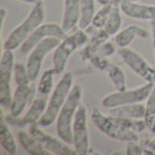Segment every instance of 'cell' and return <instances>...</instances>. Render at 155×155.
<instances>
[{
    "instance_id": "4",
    "label": "cell",
    "mask_w": 155,
    "mask_h": 155,
    "mask_svg": "<svg viewBox=\"0 0 155 155\" xmlns=\"http://www.w3.org/2000/svg\"><path fill=\"white\" fill-rule=\"evenodd\" d=\"M90 37L84 29H79L66 37L55 48L53 54L54 69L56 74H61L64 71L67 61L71 55L79 48H84L89 41Z\"/></svg>"
},
{
    "instance_id": "33",
    "label": "cell",
    "mask_w": 155,
    "mask_h": 155,
    "mask_svg": "<svg viewBox=\"0 0 155 155\" xmlns=\"http://www.w3.org/2000/svg\"><path fill=\"white\" fill-rule=\"evenodd\" d=\"M5 121L15 126H19V127H25L26 124L25 123L23 119H19V116H14L10 113V115L5 117Z\"/></svg>"
},
{
    "instance_id": "3",
    "label": "cell",
    "mask_w": 155,
    "mask_h": 155,
    "mask_svg": "<svg viewBox=\"0 0 155 155\" xmlns=\"http://www.w3.org/2000/svg\"><path fill=\"white\" fill-rule=\"evenodd\" d=\"M74 77L72 72H66L54 87L51 98L47 103V108L43 117L38 122L40 127H48L57 120L59 112L73 89Z\"/></svg>"
},
{
    "instance_id": "6",
    "label": "cell",
    "mask_w": 155,
    "mask_h": 155,
    "mask_svg": "<svg viewBox=\"0 0 155 155\" xmlns=\"http://www.w3.org/2000/svg\"><path fill=\"white\" fill-rule=\"evenodd\" d=\"M14 50L3 49L0 59V104L5 109H10L12 93V78L14 75Z\"/></svg>"
},
{
    "instance_id": "35",
    "label": "cell",
    "mask_w": 155,
    "mask_h": 155,
    "mask_svg": "<svg viewBox=\"0 0 155 155\" xmlns=\"http://www.w3.org/2000/svg\"><path fill=\"white\" fill-rule=\"evenodd\" d=\"M6 16H7L6 10H5L4 7H2V8L0 9V17H1V27H2V29H3V27H4V24H5V20Z\"/></svg>"
},
{
    "instance_id": "10",
    "label": "cell",
    "mask_w": 155,
    "mask_h": 155,
    "mask_svg": "<svg viewBox=\"0 0 155 155\" xmlns=\"http://www.w3.org/2000/svg\"><path fill=\"white\" fill-rule=\"evenodd\" d=\"M118 54L134 72L147 82L155 84V68L151 66L141 54L128 48H121L118 50Z\"/></svg>"
},
{
    "instance_id": "13",
    "label": "cell",
    "mask_w": 155,
    "mask_h": 155,
    "mask_svg": "<svg viewBox=\"0 0 155 155\" xmlns=\"http://www.w3.org/2000/svg\"><path fill=\"white\" fill-rule=\"evenodd\" d=\"M36 87L34 82L30 85H17L13 93L12 103L10 106V113L14 116H20L26 107L35 100Z\"/></svg>"
},
{
    "instance_id": "34",
    "label": "cell",
    "mask_w": 155,
    "mask_h": 155,
    "mask_svg": "<svg viewBox=\"0 0 155 155\" xmlns=\"http://www.w3.org/2000/svg\"><path fill=\"white\" fill-rule=\"evenodd\" d=\"M102 5H112V6H120L123 0H96Z\"/></svg>"
},
{
    "instance_id": "37",
    "label": "cell",
    "mask_w": 155,
    "mask_h": 155,
    "mask_svg": "<svg viewBox=\"0 0 155 155\" xmlns=\"http://www.w3.org/2000/svg\"><path fill=\"white\" fill-rule=\"evenodd\" d=\"M145 145H146L148 148H150L151 150H153L155 153V137L153 139H152V140L146 142V143H145Z\"/></svg>"
},
{
    "instance_id": "19",
    "label": "cell",
    "mask_w": 155,
    "mask_h": 155,
    "mask_svg": "<svg viewBox=\"0 0 155 155\" xmlns=\"http://www.w3.org/2000/svg\"><path fill=\"white\" fill-rule=\"evenodd\" d=\"M17 137L22 147L32 155H50L51 153L47 151L29 132L21 130L17 132Z\"/></svg>"
},
{
    "instance_id": "23",
    "label": "cell",
    "mask_w": 155,
    "mask_h": 155,
    "mask_svg": "<svg viewBox=\"0 0 155 155\" xmlns=\"http://www.w3.org/2000/svg\"><path fill=\"white\" fill-rule=\"evenodd\" d=\"M123 24L122 9L120 6H113L109 18L104 27V29L110 35L115 36L119 31Z\"/></svg>"
},
{
    "instance_id": "14",
    "label": "cell",
    "mask_w": 155,
    "mask_h": 155,
    "mask_svg": "<svg viewBox=\"0 0 155 155\" xmlns=\"http://www.w3.org/2000/svg\"><path fill=\"white\" fill-rule=\"evenodd\" d=\"M84 31L88 34L90 39L81 50L80 56L83 61H87L98 51L101 46L104 42H106L111 36L104 28L99 29L93 26L92 24L89 26H87L84 29Z\"/></svg>"
},
{
    "instance_id": "17",
    "label": "cell",
    "mask_w": 155,
    "mask_h": 155,
    "mask_svg": "<svg viewBox=\"0 0 155 155\" xmlns=\"http://www.w3.org/2000/svg\"><path fill=\"white\" fill-rule=\"evenodd\" d=\"M149 36L150 34L145 28L137 25H130L115 35L114 41L118 47L127 48L134 40L135 37H138L143 39H147Z\"/></svg>"
},
{
    "instance_id": "18",
    "label": "cell",
    "mask_w": 155,
    "mask_h": 155,
    "mask_svg": "<svg viewBox=\"0 0 155 155\" xmlns=\"http://www.w3.org/2000/svg\"><path fill=\"white\" fill-rule=\"evenodd\" d=\"M145 111L146 107L143 102L121 105L109 109V114L112 116L131 119H144Z\"/></svg>"
},
{
    "instance_id": "32",
    "label": "cell",
    "mask_w": 155,
    "mask_h": 155,
    "mask_svg": "<svg viewBox=\"0 0 155 155\" xmlns=\"http://www.w3.org/2000/svg\"><path fill=\"white\" fill-rule=\"evenodd\" d=\"M126 154L127 155H142L143 151L141 145L137 143L136 141L126 142Z\"/></svg>"
},
{
    "instance_id": "22",
    "label": "cell",
    "mask_w": 155,
    "mask_h": 155,
    "mask_svg": "<svg viewBox=\"0 0 155 155\" xmlns=\"http://www.w3.org/2000/svg\"><path fill=\"white\" fill-rule=\"evenodd\" d=\"M95 12V0H80L79 28L84 30L89 26L92 24Z\"/></svg>"
},
{
    "instance_id": "29",
    "label": "cell",
    "mask_w": 155,
    "mask_h": 155,
    "mask_svg": "<svg viewBox=\"0 0 155 155\" xmlns=\"http://www.w3.org/2000/svg\"><path fill=\"white\" fill-rule=\"evenodd\" d=\"M112 8V5H103L97 12H95L92 20V25L99 29H103L109 18Z\"/></svg>"
},
{
    "instance_id": "12",
    "label": "cell",
    "mask_w": 155,
    "mask_h": 155,
    "mask_svg": "<svg viewBox=\"0 0 155 155\" xmlns=\"http://www.w3.org/2000/svg\"><path fill=\"white\" fill-rule=\"evenodd\" d=\"M28 132L51 153L57 155H77L74 148H71L69 144L64 143L63 140L60 141L57 138L45 132L40 129L38 123L29 125Z\"/></svg>"
},
{
    "instance_id": "25",
    "label": "cell",
    "mask_w": 155,
    "mask_h": 155,
    "mask_svg": "<svg viewBox=\"0 0 155 155\" xmlns=\"http://www.w3.org/2000/svg\"><path fill=\"white\" fill-rule=\"evenodd\" d=\"M55 74L56 72L54 68L44 71L37 86V91L40 95H48L52 90H54V77Z\"/></svg>"
},
{
    "instance_id": "24",
    "label": "cell",
    "mask_w": 155,
    "mask_h": 155,
    "mask_svg": "<svg viewBox=\"0 0 155 155\" xmlns=\"http://www.w3.org/2000/svg\"><path fill=\"white\" fill-rule=\"evenodd\" d=\"M108 76L112 80L116 91H124L127 90L126 76L121 67L112 65V67L108 70Z\"/></svg>"
},
{
    "instance_id": "27",
    "label": "cell",
    "mask_w": 155,
    "mask_h": 155,
    "mask_svg": "<svg viewBox=\"0 0 155 155\" xmlns=\"http://www.w3.org/2000/svg\"><path fill=\"white\" fill-rule=\"evenodd\" d=\"M112 117L115 122H117L123 127L132 130L137 133L143 132L147 128L144 119H131V118H121V117H114V116Z\"/></svg>"
},
{
    "instance_id": "38",
    "label": "cell",
    "mask_w": 155,
    "mask_h": 155,
    "mask_svg": "<svg viewBox=\"0 0 155 155\" xmlns=\"http://www.w3.org/2000/svg\"><path fill=\"white\" fill-rule=\"evenodd\" d=\"M19 1L25 2V3H27V4H32V5H35V4L43 2V0H19Z\"/></svg>"
},
{
    "instance_id": "9",
    "label": "cell",
    "mask_w": 155,
    "mask_h": 155,
    "mask_svg": "<svg viewBox=\"0 0 155 155\" xmlns=\"http://www.w3.org/2000/svg\"><path fill=\"white\" fill-rule=\"evenodd\" d=\"M87 114V107L81 103L77 109L73 123V145L77 155H86L90 149Z\"/></svg>"
},
{
    "instance_id": "40",
    "label": "cell",
    "mask_w": 155,
    "mask_h": 155,
    "mask_svg": "<svg viewBox=\"0 0 155 155\" xmlns=\"http://www.w3.org/2000/svg\"><path fill=\"white\" fill-rule=\"evenodd\" d=\"M154 56H155V48H154Z\"/></svg>"
},
{
    "instance_id": "16",
    "label": "cell",
    "mask_w": 155,
    "mask_h": 155,
    "mask_svg": "<svg viewBox=\"0 0 155 155\" xmlns=\"http://www.w3.org/2000/svg\"><path fill=\"white\" fill-rule=\"evenodd\" d=\"M80 20V0H64L62 27L66 33L71 32Z\"/></svg>"
},
{
    "instance_id": "2",
    "label": "cell",
    "mask_w": 155,
    "mask_h": 155,
    "mask_svg": "<svg viewBox=\"0 0 155 155\" xmlns=\"http://www.w3.org/2000/svg\"><path fill=\"white\" fill-rule=\"evenodd\" d=\"M83 89L76 84L73 87L66 102L61 109L56 120V131L59 138L67 144H73V123L79 105L82 103Z\"/></svg>"
},
{
    "instance_id": "20",
    "label": "cell",
    "mask_w": 155,
    "mask_h": 155,
    "mask_svg": "<svg viewBox=\"0 0 155 155\" xmlns=\"http://www.w3.org/2000/svg\"><path fill=\"white\" fill-rule=\"evenodd\" d=\"M47 100L45 98H35L34 102L30 105L28 111L23 117V120L26 125H31L35 123H38L40 119L43 117L46 108H47Z\"/></svg>"
},
{
    "instance_id": "5",
    "label": "cell",
    "mask_w": 155,
    "mask_h": 155,
    "mask_svg": "<svg viewBox=\"0 0 155 155\" xmlns=\"http://www.w3.org/2000/svg\"><path fill=\"white\" fill-rule=\"evenodd\" d=\"M91 119L94 124L99 131L117 141L129 142V141H138V133L129 130L125 127L120 125L114 118L109 115H104L98 108H94L91 113Z\"/></svg>"
},
{
    "instance_id": "21",
    "label": "cell",
    "mask_w": 155,
    "mask_h": 155,
    "mask_svg": "<svg viewBox=\"0 0 155 155\" xmlns=\"http://www.w3.org/2000/svg\"><path fill=\"white\" fill-rule=\"evenodd\" d=\"M0 143L2 147L9 153L15 154L17 152V146L15 143V140L12 132L9 129L8 122L5 120L4 114L1 115V122H0Z\"/></svg>"
},
{
    "instance_id": "30",
    "label": "cell",
    "mask_w": 155,
    "mask_h": 155,
    "mask_svg": "<svg viewBox=\"0 0 155 155\" xmlns=\"http://www.w3.org/2000/svg\"><path fill=\"white\" fill-rule=\"evenodd\" d=\"M89 65L92 69H98L100 71H106V70L108 71L109 69L112 67L109 58L104 57L98 53L94 54L89 59Z\"/></svg>"
},
{
    "instance_id": "7",
    "label": "cell",
    "mask_w": 155,
    "mask_h": 155,
    "mask_svg": "<svg viewBox=\"0 0 155 155\" xmlns=\"http://www.w3.org/2000/svg\"><path fill=\"white\" fill-rule=\"evenodd\" d=\"M153 87L154 83L147 82V84L139 88L111 93L102 100V105L104 108L111 109L121 105L142 103L148 99Z\"/></svg>"
},
{
    "instance_id": "8",
    "label": "cell",
    "mask_w": 155,
    "mask_h": 155,
    "mask_svg": "<svg viewBox=\"0 0 155 155\" xmlns=\"http://www.w3.org/2000/svg\"><path fill=\"white\" fill-rule=\"evenodd\" d=\"M61 41L62 40L57 37H49L39 42L31 50L26 61V68L31 82H35L36 80L41 72L42 66L46 56L51 51L54 50Z\"/></svg>"
},
{
    "instance_id": "36",
    "label": "cell",
    "mask_w": 155,
    "mask_h": 155,
    "mask_svg": "<svg viewBox=\"0 0 155 155\" xmlns=\"http://www.w3.org/2000/svg\"><path fill=\"white\" fill-rule=\"evenodd\" d=\"M151 28H152V34H153V47L155 48V19L150 21Z\"/></svg>"
},
{
    "instance_id": "11",
    "label": "cell",
    "mask_w": 155,
    "mask_h": 155,
    "mask_svg": "<svg viewBox=\"0 0 155 155\" xmlns=\"http://www.w3.org/2000/svg\"><path fill=\"white\" fill-rule=\"evenodd\" d=\"M49 37H54L64 40L66 38L67 33L64 30L61 25L56 23H43L21 45L20 53L24 56L29 54L39 42Z\"/></svg>"
},
{
    "instance_id": "1",
    "label": "cell",
    "mask_w": 155,
    "mask_h": 155,
    "mask_svg": "<svg viewBox=\"0 0 155 155\" xmlns=\"http://www.w3.org/2000/svg\"><path fill=\"white\" fill-rule=\"evenodd\" d=\"M45 7L44 2L34 5L25 20L15 27L3 44V49L15 50L29 37V36L44 23L45 18Z\"/></svg>"
},
{
    "instance_id": "28",
    "label": "cell",
    "mask_w": 155,
    "mask_h": 155,
    "mask_svg": "<svg viewBox=\"0 0 155 155\" xmlns=\"http://www.w3.org/2000/svg\"><path fill=\"white\" fill-rule=\"evenodd\" d=\"M14 77L16 85H29L31 80L29 78L26 64L17 62L14 67Z\"/></svg>"
},
{
    "instance_id": "31",
    "label": "cell",
    "mask_w": 155,
    "mask_h": 155,
    "mask_svg": "<svg viewBox=\"0 0 155 155\" xmlns=\"http://www.w3.org/2000/svg\"><path fill=\"white\" fill-rule=\"evenodd\" d=\"M116 52V49H115V46L113 42L107 40L106 42H104L101 48L98 49V51L96 53L104 56V57H106V58H110L112 56H114ZM95 53V54H96Z\"/></svg>"
},
{
    "instance_id": "15",
    "label": "cell",
    "mask_w": 155,
    "mask_h": 155,
    "mask_svg": "<svg viewBox=\"0 0 155 155\" xmlns=\"http://www.w3.org/2000/svg\"><path fill=\"white\" fill-rule=\"evenodd\" d=\"M120 7L122 12L129 17L148 21L155 19V5H144L139 2L123 0Z\"/></svg>"
},
{
    "instance_id": "26",
    "label": "cell",
    "mask_w": 155,
    "mask_h": 155,
    "mask_svg": "<svg viewBox=\"0 0 155 155\" xmlns=\"http://www.w3.org/2000/svg\"><path fill=\"white\" fill-rule=\"evenodd\" d=\"M145 107H146V111H145L144 121L150 132L155 134V84L148 99L146 100Z\"/></svg>"
},
{
    "instance_id": "39",
    "label": "cell",
    "mask_w": 155,
    "mask_h": 155,
    "mask_svg": "<svg viewBox=\"0 0 155 155\" xmlns=\"http://www.w3.org/2000/svg\"><path fill=\"white\" fill-rule=\"evenodd\" d=\"M128 1H130V2H139L140 0H128Z\"/></svg>"
}]
</instances>
